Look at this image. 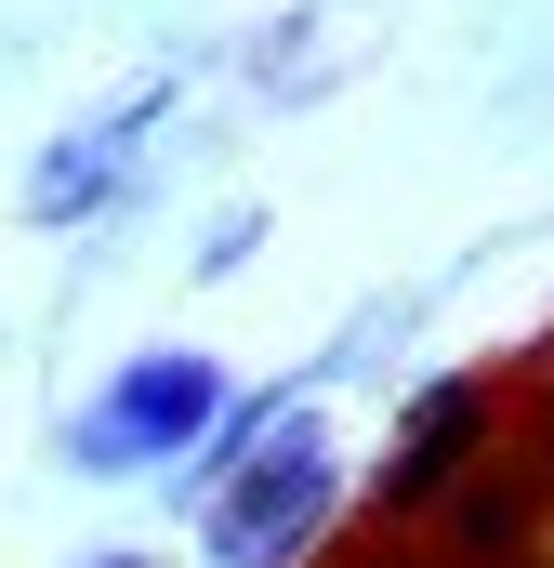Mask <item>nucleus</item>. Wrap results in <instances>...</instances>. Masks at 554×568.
<instances>
[{"instance_id":"f257e3e1","label":"nucleus","mask_w":554,"mask_h":568,"mask_svg":"<svg viewBox=\"0 0 554 568\" xmlns=\"http://www.w3.org/2000/svg\"><path fill=\"white\" fill-rule=\"evenodd\" d=\"M330 516V436L317 410H225V463H212V503H198V556L212 568H277L290 542H317Z\"/></svg>"},{"instance_id":"f03ea898","label":"nucleus","mask_w":554,"mask_h":568,"mask_svg":"<svg viewBox=\"0 0 554 568\" xmlns=\"http://www.w3.org/2000/svg\"><path fill=\"white\" fill-rule=\"evenodd\" d=\"M225 424V371L198 357V344H145L133 371L80 410L66 436V463L80 476H145V463H172V449H198V436Z\"/></svg>"},{"instance_id":"7ed1b4c3","label":"nucleus","mask_w":554,"mask_h":568,"mask_svg":"<svg viewBox=\"0 0 554 568\" xmlns=\"http://www.w3.org/2000/svg\"><path fill=\"white\" fill-rule=\"evenodd\" d=\"M145 120H158V93L106 106V120H80V133H53V145H40V172H27V225H80V212H106V199L133 185Z\"/></svg>"},{"instance_id":"20e7f679","label":"nucleus","mask_w":554,"mask_h":568,"mask_svg":"<svg viewBox=\"0 0 554 568\" xmlns=\"http://www.w3.org/2000/svg\"><path fill=\"white\" fill-rule=\"evenodd\" d=\"M489 436V384L475 371H449V384H422L410 410H397V449H383V503H435L449 476H462V449Z\"/></svg>"},{"instance_id":"39448f33","label":"nucleus","mask_w":554,"mask_h":568,"mask_svg":"<svg viewBox=\"0 0 554 568\" xmlns=\"http://www.w3.org/2000/svg\"><path fill=\"white\" fill-rule=\"evenodd\" d=\"M252 239H265V212H225V225H212V252H198V278H225V265H238Z\"/></svg>"},{"instance_id":"423d86ee","label":"nucleus","mask_w":554,"mask_h":568,"mask_svg":"<svg viewBox=\"0 0 554 568\" xmlns=\"http://www.w3.org/2000/svg\"><path fill=\"white\" fill-rule=\"evenodd\" d=\"M93 568H145V556H93Z\"/></svg>"}]
</instances>
